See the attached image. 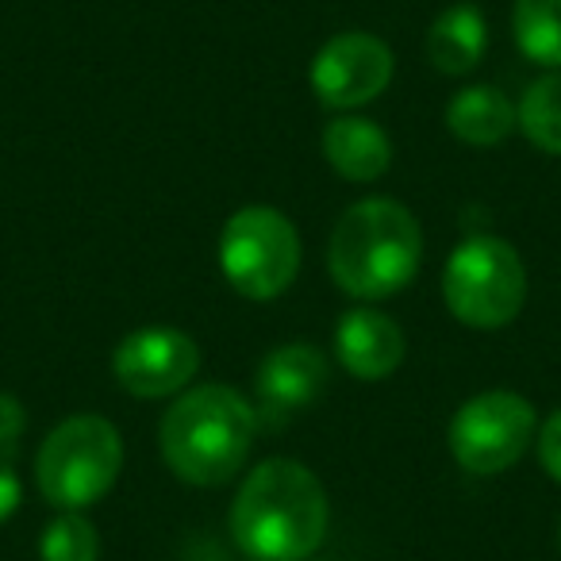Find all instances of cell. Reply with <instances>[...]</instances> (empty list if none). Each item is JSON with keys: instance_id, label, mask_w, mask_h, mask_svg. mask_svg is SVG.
I'll return each instance as SVG.
<instances>
[{"instance_id": "cell-16", "label": "cell", "mask_w": 561, "mask_h": 561, "mask_svg": "<svg viewBox=\"0 0 561 561\" xmlns=\"http://www.w3.org/2000/svg\"><path fill=\"white\" fill-rule=\"evenodd\" d=\"M519 127L538 150L561 158V70L542 73L538 81H530L523 101L515 104Z\"/></svg>"}, {"instance_id": "cell-20", "label": "cell", "mask_w": 561, "mask_h": 561, "mask_svg": "<svg viewBox=\"0 0 561 561\" xmlns=\"http://www.w3.org/2000/svg\"><path fill=\"white\" fill-rule=\"evenodd\" d=\"M20 496H24V489H20V477L12 473L4 461H0V523L12 519V512L20 507Z\"/></svg>"}, {"instance_id": "cell-5", "label": "cell", "mask_w": 561, "mask_h": 561, "mask_svg": "<svg viewBox=\"0 0 561 561\" xmlns=\"http://www.w3.org/2000/svg\"><path fill=\"white\" fill-rule=\"evenodd\" d=\"M443 297L450 316L466 328H507L527 300V265L512 242L496 234H473L446 257Z\"/></svg>"}, {"instance_id": "cell-3", "label": "cell", "mask_w": 561, "mask_h": 561, "mask_svg": "<svg viewBox=\"0 0 561 561\" xmlns=\"http://www.w3.org/2000/svg\"><path fill=\"white\" fill-rule=\"evenodd\" d=\"M423 262L420 219L389 196H369L343 211L328 242L331 280L354 300H385L408 289Z\"/></svg>"}, {"instance_id": "cell-21", "label": "cell", "mask_w": 561, "mask_h": 561, "mask_svg": "<svg viewBox=\"0 0 561 561\" xmlns=\"http://www.w3.org/2000/svg\"><path fill=\"white\" fill-rule=\"evenodd\" d=\"M558 542H561V530H558Z\"/></svg>"}, {"instance_id": "cell-2", "label": "cell", "mask_w": 561, "mask_h": 561, "mask_svg": "<svg viewBox=\"0 0 561 561\" xmlns=\"http://www.w3.org/2000/svg\"><path fill=\"white\" fill-rule=\"evenodd\" d=\"M257 415L231 385H196L178 392L158 423V446L173 477L196 489L227 484L250 458Z\"/></svg>"}, {"instance_id": "cell-10", "label": "cell", "mask_w": 561, "mask_h": 561, "mask_svg": "<svg viewBox=\"0 0 561 561\" xmlns=\"http://www.w3.org/2000/svg\"><path fill=\"white\" fill-rule=\"evenodd\" d=\"M328 358L320 346L312 343H289L277 346L273 354H265V362L257 366V400L270 412V420H289L293 412L316 404L328 385Z\"/></svg>"}, {"instance_id": "cell-15", "label": "cell", "mask_w": 561, "mask_h": 561, "mask_svg": "<svg viewBox=\"0 0 561 561\" xmlns=\"http://www.w3.org/2000/svg\"><path fill=\"white\" fill-rule=\"evenodd\" d=\"M515 47L546 70H561V0H515Z\"/></svg>"}, {"instance_id": "cell-1", "label": "cell", "mask_w": 561, "mask_h": 561, "mask_svg": "<svg viewBox=\"0 0 561 561\" xmlns=\"http://www.w3.org/2000/svg\"><path fill=\"white\" fill-rule=\"evenodd\" d=\"M328 492L297 458L254 466L231 504V535L254 561H308L328 538Z\"/></svg>"}, {"instance_id": "cell-8", "label": "cell", "mask_w": 561, "mask_h": 561, "mask_svg": "<svg viewBox=\"0 0 561 561\" xmlns=\"http://www.w3.org/2000/svg\"><path fill=\"white\" fill-rule=\"evenodd\" d=\"M308 81H312V93L320 96L323 108H362L389 89L392 50L389 43L369 32H343L320 47Z\"/></svg>"}, {"instance_id": "cell-18", "label": "cell", "mask_w": 561, "mask_h": 561, "mask_svg": "<svg viewBox=\"0 0 561 561\" xmlns=\"http://www.w3.org/2000/svg\"><path fill=\"white\" fill-rule=\"evenodd\" d=\"M535 438H538V461H542V469L553 481H561V408L542 423V431Z\"/></svg>"}, {"instance_id": "cell-4", "label": "cell", "mask_w": 561, "mask_h": 561, "mask_svg": "<svg viewBox=\"0 0 561 561\" xmlns=\"http://www.w3.org/2000/svg\"><path fill=\"white\" fill-rule=\"evenodd\" d=\"M124 469V438L104 415H70L39 443L35 484L58 512L93 507L112 492Z\"/></svg>"}, {"instance_id": "cell-12", "label": "cell", "mask_w": 561, "mask_h": 561, "mask_svg": "<svg viewBox=\"0 0 561 561\" xmlns=\"http://www.w3.org/2000/svg\"><path fill=\"white\" fill-rule=\"evenodd\" d=\"M323 158L339 178L366 185L389 173L392 165V142L381 131V124L362 116H339L323 127Z\"/></svg>"}, {"instance_id": "cell-7", "label": "cell", "mask_w": 561, "mask_h": 561, "mask_svg": "<svg viewBox=\"0 0 561 561\" xmlns=\"http://www.w3.org/2000/svg\"><path fill=\"white\" fill-rule=\"evenodd\" d=\"M535 408L519 392L492 389L466 400L450 420V454L466 473L492 477L512 469L535 443Z\"/></svg>"}, {"instance_id": "cell-9", "label": "cell", "mask_w": 561, "mask_h": 561, "mask_svg": "<svg viewBox=\"0 0 561 561\" xmlns=\"http://www.w3.org/2000/svg\"><path fill=\"white\" fill-rule=\"evenodd\" d=\"M201 369V351L193 335L178 328H142L127 335L112 354V374L119 389L139 400L178 397Z\"/></svg>"}, {"instance_id": "cell-6", "label": "cell", "mask_w": 561, "mask_h": 561, "mask_svg": "<svg viewBox=\"0 0 561 561\" xmlns=\"http://www.w3.org/2000/svg\"><path fill=\"white\" fill-rule=\"evenodd\" d=\"M219 270L247 300H273L300 273V234L285 211L247 204L219 231Z\"/></svg>"}, {"instance_id": "cell-13", "label": "cell", "mask_w": 561, "mask_h": 561, "mask_svg": "<svg viewBox=\"0 0 561 561\" xmlns=\"http://www.w3.org/2000/svg\"><path fill=\"white\" fill-rule=\"evenodd\" d=\"M446 127L469 147H496L519 127V116L496 85H466L446 104Z\"/></svg>"}, {"instance_id": "cell-14", "label": "cell", "mask_w": 561, "mask_h": 561, "mask_svg": "<svg viewBox=\"0 0 561 561\" xmlns=\"http://www.w3.org/2000/svg\"><path fill=\"white\" fill-rule=\"evenodd\" d=\"M489 50V24L473 4H454L431 24L427 32V58L438 73H469L481 66Z\"/></svg>"}, {"instance_id": "cell-11", "label": "cell", "mask_w": 561, "mask_h": 561, "mask_svg": "<svg viewBox=\"0 0 561 561\" xmlns=\"http://www.w3.org/2000/svg\"><path fill=\"white\" fill-rule=\"evenodd\" d=\"M335 354L346 374L358 381H385L404 362L408 339L392 316L374 308H351L335 323Z\"/></svg>"}, {"instance_id": "cell-17", "label": "cell", "mask_w": 561, "mask_h": 561, "mask_svg": "<svg viewBox=\"0 0 561 561\" xmlns=\"http://www.w3.org/2000/svg\"><path fill=\"white\" fill-rule=\"evenodd\" d=\"M43 561H101V535L81 512H62L39 538Z\"/></svg>"}, {"instance_id": "cell-19", "label": "cell", "mask_w": 561, "mask_h": 561, "mask_svg": "<svg viewBox=\"0 0 561 561\" xmlns=\"http://www.w3.org/2000/svg\"><path fill=\"white\" fill-rule=\"evenodd\" d=\"M20 431H24V408L16 397L0 392V443H16Z\"/></svg>"}]
</instances>
